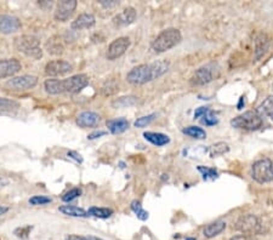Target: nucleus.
Returning a JSON list of instances; mask_svg holds the SVG:
<instances>
[{
  "mask_svg": "<svg viewBox=\"0 0 273 240\" xmlns=\"http://www.w3.org/2000/svg\"><path fill=\"white\" fill-rule=\"evenodd\" d=\"M200 121H202L203 125H205V126H213V125H216V124L218 123V118H216L215 113H214L211 109L208 110V112L205 113L204 115H203Z\"/></svg>",
  "mask_w": 273,
  "mask_h": 240,
  "instance_id": "2f4dec72",
  "label": "nucleus"
},
{
  "mask_svg": "<svg viewBox=\"0 0 273 240\" xmlns=\"http://www.w3.org/2000/svg\"><path fill=\"white\" fill-rule=\"evenodd\" d=\"M234 228L246 236H254V234H260L264 232V224L257 216L248 213V215H243L238 218Z\"/></svg>",
  "mask_w": 273,
  "mask_h": 240,
  "instance_id": "423d86ee",
  "label": "nucleus"
},
{
  "mask_svg": "<svg viewBox=\"0 0 273 240\" xmlns=\"http://www.w3.org/2000/svg\"><path fill=\"white\" fill-rule=\"evenodd\" d=\"M87 213L89 216H94V217L97 218H109L110 216L113 215V210L112 209L108 208H97V206H92L87 210Z\"/></svg>",
  "mask_w": 273,
  "mask_h": 240,
  "instance_id": "bb28decb",
  "label": "nucleus"
},
{
  "mask_svg": "<svg viewBox=\"0 0 273 240\" xmlns=\"http://www.w3.org/2000/svg\"><path fill=\"white\" fill-rule=\"evenodd\" d=\"M95 23H96V19H95V16L92 14H81L72 22V29H87V28L94 27Z\"/></svg>",
  "mask_w": 273,
  "mask_h": 240,
  "instance_id": "f3484780",
  "label": "nucleus"
},
{
  "mask_svg": "<svg viewBox=\"0 0 273 240\" xmlns=\"http://www.w3.org/2000/svg\"><path fill=\"white\" fill-rule=\"evenodd\" d=\"M136 17H137L136 10L131 6L126 7L122 12H119V14H117L113 17V23L118 26V27H124V26H129L135 22Z\"/></svg>",
  "mask_w": 273,
  "mask_h": 240,
  "instance_id": "2eb2a0df",
  "label": "nucleus"
},
{
  "mask_svg": "<svg viewBox=\"0 0 273 240\" xmlns=\"http://www.w3.org/2000/svg\"><path fill=\"white\" fill-rule=\"evenodd\" d=\"M225 229H226V222L218 220L213 222V223L208 224V226L204 228V231H203V234H204V237H207V238H214V237L222 233Z\"/></svg>",
  "mask_w": 273,
  "mask_h": 240,
  "instance_id": "aec40b11",
  "label": "nucleus"
},
{
  "mask_svg": "<svg viewBox=\"0 0 273 240\" xmlns=\"http://www.w3.org/2000/svg\"><path fill=\"white\" fill-rule=\"evenodd\" d=\"M256 112H257V114H259L261 118L262 117H269L273 120V95L267 97V99L265 101H262L261 105L257 107Z\"/></svg>",
  "mask_w": 273,
  "mask_h": 240,
  "instance_id": "5701e85b",
  "label": "nucleus"
},
{
  "mask_svg": "<svg viewBox=\"0 0 273 240\" xmlns=\"http://www.w3.org/2000/svg\"><path fill=\"white\" fill-rule=\"evenodd\" d=\"M182 39L181 32L176 28H168L157 35V38L152 41L151 49L153 53H162L176 46Z\"/></svg>",
  "mask_w": 273,
  "mask_h": 240,
  "instance_id": "7ed1b4c3",
  "label": "nucleus"
},
{
  "mask_svg": "<svg viewBox=\"0 0 273 240\" xmlns=\"http://www.w3.org/2000/svg\"><path fill=\"white\" fill-rule=\"evenodd\" d=\"M185 240H197L195 238H186Z\"/></svg>",
  "mask_w": 273,
  "mask_h": 240,
  "instance_id": "49530a36",
  "label": "nucleus"
},
{
  "mask_svg": "<svg viewBox=\"0 0 273 240\" xmlns=\"http://www.w3.org/2000/svg\"><path fill=\"white\" fill-rule=\"evenodd\" d=\"M209 109H210L209 107H199V108H197V109H195V112H194V119H199V118H202L203 115H204L205 113H207Z\"/></svg>",
  "mask_w": 273,
  "mask_h": 240,
  "instance_id": "ea45409f",
  "label": "nucleus"
},
{
  "mask_svg": "<svg viewBox=\"0 0 273 240\" xmlns=\"http://www.w3.org/2000/svg\"><path fill=\"white\" fill-rule=\"evenodd\" d=\"M106 125H107L108 130L113 135H119V133H125L129 129V121L125 118H117V119H110L106 121Z\"/></svg>",
  "mask_w": 273,
  "mask_h": 240,
  "instance_id": "a211bd4d",
  "label": "nucleus"
},
{
  "mask_svg": "<svg viewBox=\"0 0 273 240\" xmlns=\"http://www.w3.org/2000/svg\"><path fill=\"white\" fill-rule=\"evenodd\" d=\"M130 48V39L128 37H120L118 39L113 40L109 44L106 53V57L109 61H114L119 58L126 53V50Z\"/></svg>",
  "mask_w": 273,
  "mask_h": 240,
  "instance_id": "9d476101",
  "label": "nucleus"
},
{
  "mask_svg": "<svg viewBox=\"0 0 273 240\" xmlns=\"http://www.w3.org/2000/svg\"><path fill=\"white\" fill-rule=\"evenodd\" d=\"M7 211H9V208H6V206H1V205H0V216L4 215V213H6Z\"/></svg>",
  "mask_w": 273,
  "mask_h": 240,
  "instance_id": "c03bdc74",
  "label": "nucleus"
},
{
  "mask_svg": "<svg viewBox=\"0 0 273 240\" xmlns=\"http://www.w3.org/2000/svg\"><path fill=\"white\" fill-rule=\"evenodd\" d=\"M136 102H137V97L123 96L113 101L112 106L114 108H126V107H130V106H134Z\"/></svg>",
  "mask_w": 273,
  "mask_h": 240,
  "instance_id": "c85d7f7f",
  "label": "nucleus"
},
{
  "mask_svg": "<svg viewBox=\"0 0 273 240\" xmlns=\"http://www.w3.org/2000/svg\"><path fill=\"white\" fill-rule=\"evenodd\" d=\"M182 133H185V135L190 136V137L192 138H195V140H204L205 137H207V133H205L204 129L199 128V126H187V128H185L184 130H182Z\"/></svg>",
  "mask_w": 273,
  "mask_h": 240,
  "instance_id": "393cba45",
  "label": "nucleus"
},
{
  "mask_svg": "<svg viewBox=\"0 0 273 240\" xmlns=\"http://www.w3.org/2000/svg\"><path fill=\"white\" fill-rule=\"evenodd\" d=\"M14 46L19 53H23L27 57H32L33 60H40L43 57V49L40 46V41L34 35H21L15 38Z\"/></svg>",
  "mask_w": 273,
  "mask_h": 240,
  "instance_id": "20e7f679",
  "label": "nucleus"
},
{
  "mask_svg": "<svg viewBox=\"0 0 273 240\" xmlns=\"http://www.w3.org/2000/svg\"><path fill=\"white\" fill-rule=\"evenodd\" d=\"M270 38L266 34H259L255 40V61H259L270 48Z\"/></svg>",
  "mask_w": 273,
  "mask_h": 240,
  "instance_id": "6ab92c4d",
  "label": "nucleus"
},
{
  "mask_svg": "<svg viewBox=\"0 0 273 240\" xmlns=\"http://www.w3.org/2000/svg\"><path fill=\"white\" fill-rule=\"evenodd\" d=\"M230 240H255L252 236H246V234H239V236L232 237Z\"/></svg>",
  "mask_w": 273,
  "mask_h": 240,
  "instance_id": "37998d69",
  "label": "nucleus"
},
{
  "mask_svg": "<svg viewBox=\"0 0 273 240\" xmlns=\"http://www.w3.org/2000/svg\"><path fill=\"white\" fill-rule=\"evenodd\" d=\"M20 103L17 101L5 99V97H0V108L1 109H15V108H19Z\"/></svg>",
  "mask_w": 273,
  "mask_h": 240,
  "instance_id": "f704fd0d",
  "label": "nucleus"
},
{
  "mask_svg": "<svg viewBox=\"0 0 273 240\" xmlns=\"http://www.w3.org/2000/svg\"><path fill=\"white\" fill-rule=\"evenodd\" d=\"M66 240H104L101 238H97V237H85V236H77V234H71V236H67Z\"/></svg>",
  "mask_w": 273,
  "mask_h": 240,
  "instance_id": "4c0bfd02",
  "label": "nucleus"
},
{
  "mask_svg": "<svg viewBox=\"0 0 273 240\" xmlns=\"http://www.w3.org/2000/svg\"><path fill=\"white\" fill-rule=\"evenodd\" d=\"M99 2L102 6L106 7V9H112V7H115L117 5H119L118 0H100Z\"/></svg>",
  "mask_w": 273,
  "mask_h": 240,
  "instance_id": "58836bf2",
  "label": "nucleus"
},
{
  "mask_svg": "<svg viewBox=\"0 0 273 240\" xmlns=\"http://www.w3.org/2000/svg\"><path fill=\"white\" fill-rule=\"evenodd\" d=\"M106 133H106V131H95V133H90V135L87 136V138H89V140H96V138L105 136Z\"/></svg>",
  "mask_w": 273,
  "mask_h": 240,
  "instance_id": "79ce46f5",
  "label": "nucleus"
},
{
  "mask_svg": "<svg viewBox=\"0 0 273 240\" xmlns=\"http://www.w3.org/2000/svg\"><path fill=\"white\" fill-rule=\"evenodd\" d=\"M82 189L81 188H72L71 190H68L67 193H64L63 197H62V200L64 203H69V201L77 199V198H79L82 195Z\"/></svg>",
  "mask_w": 273,
  "mask_h": 240,
  "instance_id": "72a5a7b5",
  "label": "nucleus"
},
{
  "mask_svg": "<svg viewBox=\"0 0 273 240\" xmlns=\"http://www.w3.org/2000/svg\"><path fill=\"white\" fill-rule=\"evenodd\" d=\"M156 117H157L156 113H152V114H149V115L141 117V118H138L135 123H134V125H135V128H146V126L149 125L152 121L156 119Z\"/></svg>",
  "mask_w": 273,
  "mask_h": 240,
  "instance_id": "473e14b6",
  "label": "nucleus"
},
{
  "mask_svg": "<svg viewBox=\"0 0 273 240\" xmlns=\"http://www.w3.org/2000/svg\"><path fill=\"white\" fill-rule=\"evenodd\" d=\"M228 151H230V147H228V144L225 143V142H218V143L210 146L209 149H208L211 158H215V157L218 156H222V154L227 153Z\"/></svg>",
  "mask_w": 273,
  "mask_h": 240,
  "instance_id": "cd10ccee",
  "label": "nucleus"
},
{
  "mask_svg": "<svg viewBox=\"0 0 273 240\" xmlns=\"http://www.w3.org/2000/svg\"><path fill=\"white\" fill-rule=\"evenodd\" d=\"M89 84L86 74H77L67 79H48L44 82V89L49 95L77 94L85 89Z\"/></svg>",
  "mask_w": 273,
  "mask_h": 240,
  "instance_id": "f03ea898",
  "label": "nucleus"
},
{
  "mask_svg": "<svg viewBox=\"0 0 273 240\" xmlns=\"http://www.w3.org/2000/svg\"><path fill=\"white\" fill-rule=\"evenodd\" d=\"M22 28L19 17L12 15H0V33L1 34H14Z\"/></svg>",
  "mask_w": 273,
  "mask_h": 240,
  "instance_id": "ddd939ff",
  "label": "nucleus"
},
{
  "mask_svg": "<svg viewBox=\"0 0 273 240\" xmlns=\"http://www.w3.org/2000/svg\"><path fill=\"white\" fill-rule=\"evenodd\" d=\"M46 50H48V53H50V55L60 56L63 53L64 48L61 41L55 40V38H51V39H49L48 43H46Z\"/></svg>",
  "mask_w": 273,
  "mask_h": 240,
  "instance_id": "a878e982",
  "label": "nucleus"
},
{
  "mask_svg": "<svg viewBox=\"0 0 273 240\" xmlns=\"http://www.w3.org/2000/svg\"><path fill=\"white\" fill-rule=\"evenodd\" d=\"M143 137L157 147L165 146V144H168L170 142L169 136L164 135V133H152V131H147V133H143Z\"/></svg>",
  "mask_w": 273,
  "mask_h": 240,
  "instance_id": "412c9836",
  "label": "nucleus"
},
{
  "mask_svg": "<svg viewBox=\"0 0 273 240\" xmlns=\"http://www.w3.org/2000/svg\"><path fill=\"white\" fill-rule=\"evenodd\" d=\"M100 120H101V117L97 113L90 112V110L81 113L77 117V124L81 128H92V126H96L100 123Z\"/></svg>",
  "mask_w": 273,
  "mask_h": 240,
  "instance_id": "dca6fc26",
  "label": "nucleus"
},
{
  "mask_svg": "<svg viewBox=\"0 0 273 240\" xmlns=\"http://www.w3.org/2000/svg\"><path fill=\"white\" fill-rule=\"evenodd\" d=\"M218 76H220V67L218 66V63H208L193 73L190 82L193 86H203L218 78Z\"/></svg>",
  "mask_w": 273,
  "mask_h": 240,
  "instance_id": "39448f33",
  "label": "nucleus"
},
{
  "mask_svg": "<svg viewBox=\"0 0 273 240\" xmlns=\"http://www.w3.org/2000/svg\"><path fill=\"white\" fill-rule=\"evenodd\" d=\"M67 157L74 159L77 162H83V158H82L81 154H78L77 152H74V151H69L68 153H67Z\"/></svg>",
  "mask_w": 273,
  "mask_h": 240,
  "instance_id": "a19ab883",
  "label": "nucleus"
},
{
  "mask_svg": "<svg viewBox=\"0 0 273 240\" xmlns=\"http://www.w3.org/2000/svg\"><path fill=\"white\" fill-rule=\"evenodd\" d=\"M130 208L131 210L134 211L136 216H137L138 220L141 221H146L148 218V213L142 208L141 203L138 200H133L130 204Z\"/></svg>",
  "mask_w": 273,
  "mask_h": 240,
  "instance_id": "c756f323",
  "label": "nucleus"
},
{
  "mask_svg": "<svg viewBox=\"0 0 273 240\" xmlns=\"http://www.w3.org/2000/svg\"><path fill=\"white\" fill-rule=\"evenodd\" d=\"M51 198L46 197V195H34L29 199V204L33 206H38V205H46V204L51 203Z\"/></svg>",
  "mask_w": 273,
  "mask_h": 240,
  "instance_id": "c9c22d12",
  "label": "nucleus"
},
{
  "mask_svg": "<svg viewBox=\"0 0 273 240\" xmlns=\"http://www.w3.org/2000/svg\"><path fill=\"white\" fill-rule=\"evenodd\" d=\"M73 71V66L63 60H54L46 63L45 74L49 77H58L68 74Z\"/></svg>",
  "mask_w": 273,
  "mask_h": 240,
  "instance_id": "f8f14e48",
  "label": "nucleus"
},
{
  "mask_svg": "<svg viewBox=\"0 0 273 240\" xmlns=\"http://www.w3.org/2000/svg\"><path fill=\"white\" fill-rule=\"evenodd\" d=\"M198 169V171L202 174V176H203V179L204 180H214V179H218V170L216 169H214V167H208V166H198L197 167Z\"/></svg>",
  "mask_w": 273,
  "mask_h": 240,
  "instance_id": "7c9ffc66",
  "label": "nucleus"
},
{
  "mask_svg": "<svg viewBox=\"0 0 273 240\" xmlns=\"http://www.w3.org/2000/svg\"><path fill=\"white\" fill-rule=\"evenodd\" d=\"M58 210H60V213H62L63 215L71 216V217H89L87 211L74 205H62L58 208Z\"/></svg>",
  "mask_w": 273,
  "mask_h": 240,
  "instance_id": "4be33fe9",
  "label": "nucleus"
},
{
  "mask_svg": "<svg viewBox=\"0 0 273 240\" xmlns=\"http://www.w3.org/2000/svg\"><path fill=\"white\" fill-rule=\"evenodd\" d=\"M33 229V226H23L19 227L14 231V234L20 239H27L28 236L30 234V231Z\"/></svg>",
  "mask_w": 273,
  "mask_h": 240,
  "instance_id": "e433bc0d",
  "label": "nucleus"
},
{
  "mask_svg": "<svg viewBox=\"0 0 273 240\" xmlns=\"http://www.w3.org/2000/svg\"><path fill=\"white\" fill-rule=\"evenodd\" d=\"M168 71L169 62L166 61H156L153 63L140 64L137 67H134L126 74V80L133 85H143L152 80L161 78Z\"/></svg>",
  "mask_w": 273,
  "mask_h": 240,
  "instance_id": "f257e3e1",
  "label": "nucleus"
},
{
  "mask_svg": "<svg viewBox=\"0 0 273 240\" xmlns=\"http://www.w3.org/2000/svg\"><path fill=\"white\" fill-rule=\"evenodd\" d=\"M243 101H244V97H241V101H239V105H238V109H242V106H243Z\"/></svg>",
  "mask_w": 273,
  "mask_h": 240,
  "instance_id": "a18cd8bd",
  "label": "nucleus"
},
{
  "mask_svg": "<svg viewBox=\"0 0 273 240\" xmlns=\"http://www.w3.org/2000/svg\"><path fill=\"white\" fill-rule=\"evenodd\" d=\"M272 90H273V84H272Z\"/></svg>",
  "mask_w": 273,
  "mask_h": 240,
  "instance_id": "de8ad7c7",
  "label": "nucleus"
},
{
  "mask_svg": "<svg viewBox=\"0 0 273 240\" xmlns=\"http://www.w3.org/2000/svg\"><path fill=\"white\" fill-rule=\"evenodd\" d=\"M22 69L21 62L16 58H5L0 60V79L14 77Z\"/></svg>",
  "mask_w": 273,
  "mask_h": 240,
  "instance_id": "4468645a",
  "label": "nucleus"
},
{
  "mask_svg": "<svg viewBox=\"0 0 273 240\" xmlns=\"http://www.w3.org/2000/svg\"><path fill=\"white\" fill-rule=\"evenodd\" d=\"M231 125L241 130H257L262 126V118L257 114L256 110H248L231 120Z\"/></svg>",
  "mask_w": 273,
  "mask_h": 240,
  "instance_id": "0eeeda50",
  "label": "nucleus"
},
{
  "mask_svg": "<svg viewBox=\"0 0 273 240\" xmlns=\"http://www.w3.org/2000/svg\"><path fill=\"white\" fill-rule=\"evenodd\" d=\"M78 1L77 0H62L58 1L55 10V20L58 22H66L74 14Z\"/></svg>",
  "mask_w": 273,
  "mask_h": 240,
  "instance_id": "9b49d317",
  "label": "nucleus"
},
{
  "mask_svg": "<svg viewBox=\"0 0 273 240\" xmlns=\"http://www.w3.org/2000/svg\"><path fill=\"white\" fill-rule=\"evenodd\" d=\"M118 91H119V84H118V80L115 78L107 79L101 86V94L104 96H112V95L117 94Z\"/></svg>",
  "mask_w": 273,
  "mask_h": 240,
  "instance_id": "b1692460",
  "label": "nucleus"
},
{
  "mask_svg": "<svg viewBox=\"0 0 273 240\" xmlns=\"http://www.w3.org/2000/svg\"><path fill=\"white\" fill-rule=\"evenodd\" d=\"M251 177L257 183H269L273 181V162L271 159L264 158L255 161L251 167Z\"/></svg>",
  "mask_w": 273,
  "mask_h": 240,
  "instance_id": "6e6552de",
  "label": "nucleus"
},
{
  "mask_svg": "<svg viewBox=\"0 0 273 240\" xmlns=\"http://www.w3.org/2000/svg\"><path fill=\"white\" fill-rule=\"evenodd\" d=\"M38 84V78L35 76H21L14 77L5 82V87L11 91H25V90L33 89Z\"/></svg>",
  "mask_w": 273,
  "mask_h": 240,
  "instance_id": "1a4fd4ad",
  "label": "nucleus"
}]
</instances>
